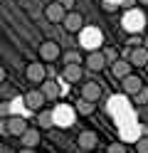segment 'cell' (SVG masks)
Segmentation results:
<instances>
[{"mask_svg": "<svg viewBox=\"0 0 148 153\" xmlns=\"http://www.w3.org/2000/svg\"><path fill=\"white\" fill-rule=\"evenodd\" d=\"M37 54H39V62L42 64H49V62H57L62 57V47L54 40H42L39 47H37Z\"/></svg>", "mask_w": 148, "mask_h": 153, "instance_id": "cell-1", "label": "cell"}, {"mask_svg": "<svg viewBox=\"0 0 148 153\" xmlns=\"http://www.w3.org/2000/svg\"><path fill=\"white\" fill-rule=\"evenodd\" d=\"M25 79L30 82V84H42L45 79H47V69H45V64L42 62H30L27 67H25Z\"/></svg>", "mask_w": 148, "mask_h": 153, "instance_id": "cell-2", "label": "cell"}, {"mask_svg": "<svg viewBox=\"0 0 148 153\" xmlns=\"http://www.w3.org/2000/svg\"><path fill=\"white\" fill-rule=\"evenodd\" d=\"M45 17H47V22H52V25H62L64 22V17H67V10H64V5L62 3H47L45 5Z\"/></svg>", "mask_w": 148, "mask_h": 153, "instance_id": "cell-3", "label": "cell"}, {"mask_svg": "<svg viewBox=\"0 0 148 153\" xmlns=\"http://www.w3.org/2000/svg\"><path fill=\"white\" fill-rule=\"evenodd\" d=\"M101 97H104V89H101V84H99V82H84L82 84V99L84 101L96 104Z\"/></svg>", "mask_w": 148, "mask_h": 153, "instance_id": "cell-4", "label": "cell"}, {"mask_svg": "<svg viewBox=\"0 0 148 153\" xmlns=\"http://www.w3.org/2000/svg\"><path fill=\"white\" fill-rule=\"evenodd\" d=\"M123 25H126L128 32H138V30H143V25H146V15L141 10H131L123 17Z\"/></svg>", "mask_w": 148, "mask_h": 153, "instance_id": "cell-5", "label": "cell"}, {"mask_svg": "<svg viewBox=\"0 0 148 153\" xmlns=\"http://www.w3.org/2000/svg\"><path fill=\"white\" fill-rule=\"evenodd\" d=\"M45 94L39 91V89H30V91H25V106L27 109H32V111H42V106H45Z\"/></svg>", "mask_w": 148, "mask_h": 153, "instance_id": "cell-6", "label": "cell"}, {"mask_svg": "<svg viewBox=\"0 0 148 153\" xmlns=\"http://www.w3.org/2000/svg\"><path fill=\"white\" fill-rule=\"evenodd\" d=\"M84 64H86V69H89V72H104V67H106V59H104L101 50H91V52L86 54Z\"/></svg>", "mask_w": 148, "mask_h": 153, "instance_id": "cell-7", "label": "cell"}, {"mask_svg": "<svg viewBox=\"0 0 148 153\" xmlns=\"http://www.w3.org/2000/svg\"><path fill=\"white\" fill-rule=\"evenodd\" d=\"M143 87L146 84H143V79L138 74H131V76H126V79L121 82V89H123V94H128V97H136Z\"/></svg>", "mask_w": 148, "mask_h": 153, "instance_id": "cell-8", "label": "cell"}, {"mask_svg": "<svg viewBox=\"0 0 148 153\" xmlns=\"http://www.w3.org/2000/svg\"><path fill=\"white\" fill-rule=\"evenodd\" d=\"M64 30L67 32H82V27H84V17H82V13H77V10H72V13H67V17H64Z\"/></svg>", "mask_w": 148, "mask_h": 153, "instance_id": "cell-9", "label": "cell"}, {"mask_svg": "<svg viewBox=\"0 0 148 153\" xmlns=\"http://www.w3.org/2000/svg\"><path fill=\"white\" fill-rule=\"evenodd\" d=\"M62 76H64V82L77 84V82H82V79H84V67H82V64H64Z\"/></svg>", "mask_w": 148, "mask_h": 153, "instance_id": "cell-10", "label": "cell"}, {"mask_svg": "<svg viewBox=\"0 0 148 153\" xmlns=\"http://www.w3.org/2000/svg\"><path fill=\"white\" fill-rule=\"evenodd\" d=\"M30 126H27V121L22 119V116H10L7 119V136H22V133L27 131Z\"/></svg>", "mask_w": 148, "mask_h": 153, "instance_id": "cell-11", "label": "cell"}, {"mask_svg": "<svg viewBox=\"0 0 148 153\" xmlns=\"http://www.w3.org/2000/svg\"><path fill=\"white\" fill-rule=\"evenodd\" d=\"M96 143H99V136H96L94 131H82L77 136V146L82 148V151H94Z\"/></svg>", "mask_w": 148, "mask_h": 153, "instance_id": "cell-12", "label": "cell"}, {"mask_svg": "<svg viewBox=\"0 0 148 153\" xmlns=\"http://www.w3.org/2000/svg\"><path fill=\"white\" fill-rule=\"evenodd\" d=\"M111 74L116 76L118 82H123L126 76H131V74H133V67H131V62H128V59H118V62L111 64Z\"/></svg>", "mask_w": 148, "mask_h": 153, "instance_id": "cell-13", "label": "cell"}, {"mask_svg": "<svg viewBox=\"0 0 148 153\" xmlns=\"http://www.w3.org/2000/svg\"><path fill=\"white\" fill-rule=\"evenodd\" d=\"M128 62L131 67H146L148 64V50L141 45V47H133L131 52H128Z\"/></svg>", "mask_w": 148, "mask_h": 153, "instance_id": "cell-14", "label": "cell"}, {"mask_svg": "<svg viewBox=\"0 0 148 153\" xmlns=\"http://www.w3.org/2000/svg\"><path fill=\"white\" fill-rule=\"evenodd\" d=\"M39 141H42V131H39V128H27L22 136H20V143H22V148H35Z\"/></svg>", "mask_w": 148, "mask_h": 153, "instance_id": "cell-15", "label": "cell"}, {"mask_svg": "<svg viewBox=\"0 0 148 153\" xmlns=\"http://www.w3.org/2000/svg\"><path fill=\"white\" fill-rule=\"evenodd\" d=\"M39 91H42V94H45V99L49 101V99H57L62 89H59V84H57L54 79H45L42 84H39Z\"/></svg>", "mask_w": 148, "mask_h": 153, "instance_id": "cell-16", "label": "cell"}, {"mask_svg": "<svg viewBox=\"0 0 148 153\" xmlns=\"http://www.w3.org/2000/svg\"><path fill=\"white\" fill-rule=\"evenodd\" d=\"M82 47H96L99 45V30L96 27H89V30H82V37H79Z\"/></svg>", "mask_w": 148, "mask_h": 153, "instance_id": "cell-17", "label": "cell"}, {"mask_svg": "<svg viewBox=\"0 0 148 153\" xmlns=\"http://www.w3.org/2000/svg\"><path fill=\"white\" fill-rule=\"evenodd\" d=\"M37 126H39V128H52V126H54V111H52V109L37 111Z\"/></svg>", "mask_w": 148, "mask_h": 153, "instance_id": "cell-18", "label": "cell"}, {"mask_svg": "<svg viewBox=\"0 0 148 153\" xmlns=\"http://www.w3.org/2000/svg\"><path fill=\"white\" fill-rule=\"evenodd\" d=\"M94 111H96V104H91V101H84L82 97H79V101L74 104V114H77V116H91Z\"/></svg>", "mask_w": 148, "mask_h": 153, "instance_id": "cell-19", "label": "cell"}, {"mask_svg": "<svg viewBox=\"0 0 148 153\" xmlns=\"http://www.w3.org/2000/svg\"><path fill=\"white\" fill-rule=\"evenodd\" d=\"M59 111L54 114V123H72V119H74V106H57Z\"/></svg>", "mask_w": 148, "mask_h": 153, "instance_id": "cell-20", "label": "cell"}, {"mask_svg": "<svg viewBox=\"0 0 148 153\" xmlns=\"http://www.w3.org/2000/svg\"><path fill=\"white\" fill-rule=\"evenodd\" d=\"M101 54H104L106 64H114V62H118V59H121V57H118V50H116V47H104V50H101Z\"/></svg>", "mask_w": 148, "mask_h": 153, "instance_id": "cell-21", "label": "cell"}, {"mask_svg": "<svg viewBox=\"0 0 148 153\" xmlns=\"http://www.w3.org/2000/svg\"><path fill=\"white\" fill-rule=\"evenodd\" d=\"M64 64H82V54L74 52V50L64 52Z\"/></svg>", "mask_w": 148, "mask_h": 153, "instance_id": "cell-22", "label": "cell"}, {"mask_svg": "<svg viewBox=\"0 0 148 153\" xmlns=\"http://www.w3.org/2000/svg\"><path fill=\"white\" fill-rule=\"evenodd\" d=\"M131 99H133V104H136V106H143V104H148V87H143V89L138 91L136 97H131Z\"/></svg>", "mask_w": 148, "mask_h": 153, "instance_id": "cell-23", "label": "cell"}, {"mask_svg": "<svg viewBox=\"0 0 148 153\" xmlns=\"http://www.w3.org/2000/svg\"><path fill=\"white\" fill-rule=\"evenodd\" d=\"M106 153H126V146H123V143H118V141H114V143H109Z\"/></svg>", "mask_w": 148, "mask_h": 153, "instance_id": "cell-24", "label": "cell"}, {"mask_svg": "<svg viewBox=\"0 0 148 153\" xmlns=\"http://www.w3.org/2000/svg\"><path fill=\"white\" fill-rule=\"evenodd\" d=\"M136 151L138 153H148V136H143V138L136 141Z\"/></svg>", "mask_w": 148, "mask_h": 153, "instance_id": "cell-25", "label": "cell"}, {"mask_svg": "<svg viewBox=\"0 0 148 153\" xmlns=\"http://www.w3.org/2000/svg\"><path fill=\"white\" fill-rule=\"evenodd\" d=\"M104 10H106V13H116V3H111V0H106V3H104Z\"/></svg>", "mask_w": 148, "mask_h": 153, "instance_id": "cell-26", "label": "cell"}, {"mask_svg": "<svg viewBox=\"0 0 148 153\" xmlns=\"http://www.w3.org/2000/svg\"><path fill=\"white\" fill-rule=\"evenodd\" d=\"M17 153H35V148H20Z\"/></svg>", "mask_w": 148, "mask_h": 153, "instance_id": "cell-27", "label": "cell"}, {"mask_svg": "<svg viewBox=\"0 0 148 153\" xmlns=\"http://www.w3.org/2000/svg\"><path fill=\"white\" fill-rule=\"evenodd\" d=\"M0 82H5V69L0 67Z\"/></svg>", "mask_w": 148, "mask_h": 153, "instance_id": "cell-28", "label": "cell"}, {"mask_svg": "<svg viewBox=\"0 0 148 153\" xmlns=\"http://www.w3.org/2000/svg\"><path fill=\"white\" fill-rule=\"evenodd\" d=\"M136 3H141V5L146 7V5H148V0H136Z\"/></svg>", "mask_w": 148, "mask_h": 153, "instance_id": "cell-29", "label": "cell"}, {"mask_svg": "<svg viewBox=\"0 0 148 153\" xmlns=\"http://www.w3.org/2000/svg\"><path fill=\"white\" fill-rule=\"evenodd\" d=\"M143 47H146V50H148V35H146V40H143Z\"/></svg>", "mask_w": 148, "mask_h": 153, "instance_id": "cell-30", "label": "cell"}, {"mask_svg": "<svg viewBox=\"0 0 148 153\" xmlns=\"http://www.w3.org/2000/svg\"><path fill=\"white\" fill-rule=\"evenodd\" d=\"M52 153H57V151H52Z\"/></svg>", "mask_w": 148, "mask_h": 153, "instance_id": "cell-31", "label": "cell"}]
</instances>
